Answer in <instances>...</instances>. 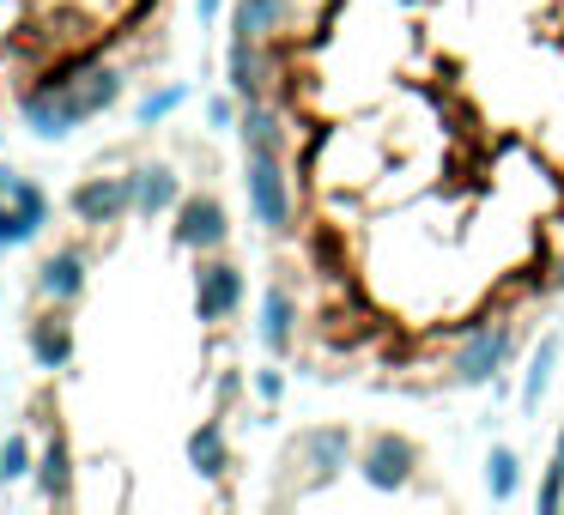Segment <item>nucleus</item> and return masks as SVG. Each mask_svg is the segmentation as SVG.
Listing matches in <instances>:
<instances>
[{
  "label": "nucleus",
  "instance_id": "f3484780",
  "mask_svg": "<svg viewBox=\"0 0 564 515\" xmlns=\"http://www.w3.org/2000/svg\"><path fill=\"white\" fill-rule=\"evenodd\" d=\"M237 146L243 158H285V122L268 98L261 103H243V122H237Z\"/></svg>",
  "mask_w": 564,
  "mask_h": 515
},
{
  "label": "nucleus",
  "instance_id": "9b49d317",
  "mask_svg": "<svg viewBox=\"0 0 564 515\" xmlns=\"http://www.w3.org/2000/svg\"><path fill=\"white\" fill-rule=\"evenodd\" d=\"M256 340L268 346V358H292V346H297V292L285 280H273L268 292H261V304H256Z\"/></svg>",
  "mask_w": 564,
  "mask_h": 515
},
{
  "label": "nucleus",
  "instance_id": "9d476101",
  "mask_svg": "<svg viewBox=\"0 0 564 515\" xmlns=\"http://www.w3.org/2000/svg\"><path fill=\"white\" fill-rule=\"evenodd\" d=\"M31 485H37V497L50 503V509H67V503L79 497L74 442H67V430H62V425L43 430V449H37V473H31Z\"/></svg>",
  "mask_w": 564,
  "mask_h": 515
},
{
  "label": "nucleus",
  "instance_id": "4be33fe9",
  "mask_svg": "<svg viewBox=\"0 0 564 515\" xmlns=\"http://www.w3.org/2000/svg\"><path fill=\"white\" fill-rule=\"evenodd\" d=\"M183 103H188V86H176V79H171V86L147 91V98L134 103V122H140V128H159V122H171Z\"/></svg>",
  "mask_w": 564,
  "mask_h": 515
},
{
  "label": "nucleus",
  "instance_id": "dca6fc26",
  "mask_svg": "<svg viewBox=\"0 0 564 515\" xmlns=\"http://www.w3.org/2000/svg\"><path fill=\"white\" fill-rule=\"evenodd\" d=\"M25 346H31V358H37V370H67L74 352H79L74 321L67 316H31L25 321Z\"/></svg>",
  "mask_w": 564,
  "mask_h": 515
},
{
  "label": "nucleus",
  "instance_id": "c85d7f7f",
  "mask_svg": "<svg viewBox=\"0 0 564 515\" xmlns=\"http://www.w3.org/2000/svg\"><path fill=\"white\" fill-rule=\"evenodd\" d=\"M552 292H564V255H558V267H552Z\"/></svg>",
  "mask_w": 564,
  "mask_h": 515
},
{
  "label": "nucleus",
  "instance_id": "2eb2a0df",
  "mask_svg": "<svg viewBox=\"0 0 564 515\" xmlns=\"http://www.w3.org/2000/svg\"><path fill=\"white\" fill-rule=\"evenodd\" d=\"M128 188H134V219H171V207L183 200V183H176L171 164H134Z\"/></svg>",
  "mask_w": 564,
  "mask_h": 515
},
{
  "label": "nucleus",
  "instance_id": "f257e3e1",
  "mask_svg": "<svg viewBox=\"0 0 564 515\" xmlns=\"http://www.w3.org/2000/svg\"><path fill=\"white\" fill-rule=\"evenodd\" d=\"M128 91V74L122 67H74V74H55V79H37V86L19 91V116L37 140H67L74 128L98 122L122 103Z\"/></svg>",
  "mask_w": 564,
  "mask_h": 515
},
{
  "label": "nucleus",
  "instance_id": "bb28decb",
  "mask_svg": "<svg viewBox=\"0 0 564 515\" xmlns=\"http://www.w3.org/2000/svg\"><path fill=\"white\" fill-rule=\"evenodd\" d=\"M237 401V376H231V370H225V382H219V413H225V406H231Z\"/></svg>",
  "mask_w": 564,
  "mask_h": 515
},
{
  "label": "nucleus",
  "instance_id": "1a4fd4ad",
  "mask_svg": "<svg viewBox=\"0 0 564 515\" xmlns=\"http://www.w3.org/2000/svg\"><path fill=\"white\" fill-rule=\"evenodd\" d=\"M67 212H74L79 224H91V231H110V224H122L128 212H134V188H128V171H122V176H86V183H74V195H67Z\"/></svg>",
  "mask_w": 564,
  "mask_h": 515
},
{
  "label": "nucleus",
  "instance_id": "a878e982",
  "mask_svg": "<svg viewBox=\"0 0 564 515\" xmlns=\"http://www.w3.org/2000/svg\"><path fill=\"white\" fill-rule=\"evenodd\" d=\"M219 7H225V0H195V19H200V25H219Z\"/></svg>",
  "mask_w": 564,
  "mask_h": 515
},
{
  "label": "nucleus",
  "instance_id": "4468645a",
  "mask_svg": "<svg viewBox=\"0 0 564 515\" xmlns=\"http://www.w3.org/2000/svg\"><path fill=\"white\" fill-rule=\"evenodd\" d=\"M558 358H564V340H558V333H540L534 352H528V364H522V388H516V406H522V418H534L540 406H546L552 376H558Z\"/></svg>",
  "mask_w": 564,
  "mask_h": 515
},
{
  "label": "nucleus",
  "instance_id": "6ab92c4d",
  "mask_svg": "<svg viewBox=\"0 0 564 515\" xmlns=\"http://www.w3.org/2000/svg\"><path fill=\"white\" fill-rule=\"evenodd\" d=\"M285 25V0H237L231 7V37L273 43V31Z\"/></svg>",
  "mask_w": 564,
  "mask_h": 515
},
{
  "label": "nucleus",
  "instance_id": "f03ea898",
  "mask_svg": "<svg viewBox=\"0 0 564 515\" xmlns=\"http://www.w3.org/2000/svg\"><path fill=\"white\" fill-rule=\"evenodd\" d=\"M419 467H425V449H419L406 430H370V437L358 442V454H352V473L365 479L370 491H382V497H394V491L413 485Z\"/></svg>",
  "mask_w": 564,
  "mask_h": 515
},
{
  "label": "nucleus",
  "instance_id": "6e6552de",
  "mask_svg": "<svg viewBox=\"0 0 564 515\" xmlns=\"http://www.w3.org/2000/svg\"><path fill=\"white\" fill-rule=\"evenodd\" d=\"M352 454H358V442L346 425H316L292 442V467H304L310 485H334V479L352 467Z\"/></svg>",
  "mask_w": 564,
  "mask_h": 515
},
{
  "label": "nucleus",
  "instance_id": "a211bd4d",
  "mask_svg": "<svg viewBox=\"0 0 564 515\" xmlns=\"http://www.w3.org/2000/svg\"><path fill=\"white\" fill-rule=\"evenodd\" d=\"M188 467H195L207 485H219V479L231 473V437H225L219 418H207V425L188 430Z\"/></svg>",
  "mask_w": 564,
  "mask_h": 515
},
{
  "label": "nucleus",
  "instance_id": "423d86ee",
  "mask_svg": "<svg viewBox=\"0 0 564 515\" xmlns=\"http://www.w3.org/2000/svg\"><path fill=\"white\" fill-rule=\"evenodd\" d=\"M243 297H249V280H243V267H237L231 255H200V267H195V316L207 321V328L237 321Z\"/></svg>",
  "mask_w": 564,
  "mask_h": 515
},
{
  "label": "nucleus",
  "instance_id": "cd10ccee",
  "mask_svg": "<svg viewBox=\"0 0 564 515\" xmlns=\"http://www.w3.org/2000/svg\"><path fill=\"white\" fill-rule=\"evenodd\" d=\"M7 188H13V171H7V164H0V207H7Z\"/></svg>",
  "mask_w": 564,
  "mask_h": 515
},
{
  "label": "nucleus",
  "instance_id": "b1692460",
  "mask_svg": "<svg viewBox=\"0 0 564 515\" xmlns=\"http://www.w3.org/2000/svg\"><path fill=\"white\" fill-rule=\"evenodd\" d=\"M237 122H243V98H207V128H219V134H237Z\"/></svg>",
  "mask_w": 564,
  "mask_h": 515
},
{
  "label": "nucleus",
  "instance_id": "393cba45",
  "mask_svg": "<svg viewBox=\"0 0 564 515\" xmlns=\"http://www.w3.org/2000/svg\"><path fill=\"white\" fill-rule=\"evenodd\" d=\"M273 364H280V358H273ZM256 370V401H268V406H280L285 401V370Z\"/></svg>",
  "mask_w": 564,
  "mask_h": 515
},
{
  "label": "nucleus",
  "instance_id": "20e7f679",
  "mask_svg": "<svg viewBox=\"0 0 564 515\" xmlns=\"http://www.w3.org/2000/svg\"><path fill=\"white\" fill-rule=\"evenodd\" d=\"M243 195L268 237L297 231V195H292V176H285V158H243Z\"/></svg>",
  "mask_w": 564,
  "mask_h": 515
},
{
  "label": "nucleus",
  "instance_id": "f8f14e48",
  "mask_svg": "<svg viewBox=\"0 0 564 515\" xmlns=\"http://www.w3.org/2000/svg\"><path fill=\"white\" fill-rule=\"evenodd\" d=\"M268 74H273L268 43H249V37L225 43V86H231V98L261 103V98H268Z\"/></svg>",
  "mask_w": 564,
  "mask_h": 515
},
{
  "label": "nucleus",
  "instance_id": "39448f33",
  "mask_svg": "<svg viewBox=\"0 0 564 515\" xmlns=\"http://www.w3.org/2000/svg\"><path fill=\"white\" fill-rule=\"evenodd\" d=\"M231 243V212H225L219 195H183L171 207V249H188V255H219Z\"/></svg>",
  "mask_w": 564,
  "mask_h": 515
},
{
  "label": "nucleus",
  "instance_id": "412c9836",
  "mask_svg": "<svg viewBox=\"0 0 564 515\" xmlns=\"http://www.w3.org/2000/svg\"><path fill=\"white\" fill-rule=\"evenodd\" d=\"M37 473V449H31L25 430H7V442H0V485H25V479Z\"/></svg>",
  "mask_w": 564,
  "mask_h": 515
},
{
  "label": "nucleus",
  "instance_id": "5701e85b",
  "mask_svg": "<svg viewBox=\"0 0 564 515\" xmlns=\"http://www.w3.org/2000/svg\"><path fill=\"white\" fill-rule=\"evenodd\" d=\"M534 509L540 515L564 509V430H558V442H552V461H546V479H540V491H534Z\"/></svg>",
  "mask_w": 564,
  "mask_h": 515
},
{
  "label": "nucleus",
  "instance_id": "7ed1b4c3",
  "mask_svg": "<svg viewBox=\"0 0 564 515\" xmlns=\"http://www.w3.org/2000/svg\"><path fill=\"white\" fill-rule=\"evenodd\" d=\"M510 358H516L510 321H474L449 352V382H462V388H491V382L510 370Z\"/></svg>",
  "mask_w": 564,
  "mask_h": 515
},
{
  "label": "nucleus",
  "instance_id": "ddd939ff",
  "mask_svg": "<svg viewBox=\"0 0 564 515\" xmlns=\"http://www.w3.org/2000/svg\"><path fill=\"white\" fill-rule=\"evenodd\" d=\"M86 285H91V255L86 249H55V255H43V267H37V292L50 297V304H79L86 297Z\"/></svg>",
  "mask_w": 564,
  "mask_h": 515
},
{
  "label": "nucleus",
  "instance_id": "aec40b11",
  "mask_svg": "<svg viewBox=\"0 0 564 515\" xmlns=\"http://www.w3.org/2000/svg\"><path fill=\"white\" fill-rule=\"evenodd\" d=\"M486 497L491 503H516L522 497V454L510 442H491L486 449Z\"/></svg>",
  "mask_w": 564,
  "mask_h": 515
},
{
  "label": "nucleus",
  "instance_id": "0eeeda50",
  "mask_svg": "<svg viewBox=\"0 0 564 515\" xmlns=\"http://www.w3.org/2000/svg\"><path fill=\"white\" fill-rule=\"evenodd\" d=\"M50 212H55L50 188L13 171V188H7V207H0V255H13V249L37 243V237L50 231Z\"/></svg>",
  "mask_w": 564,
  "mask_h": 515
}]
</instances>
